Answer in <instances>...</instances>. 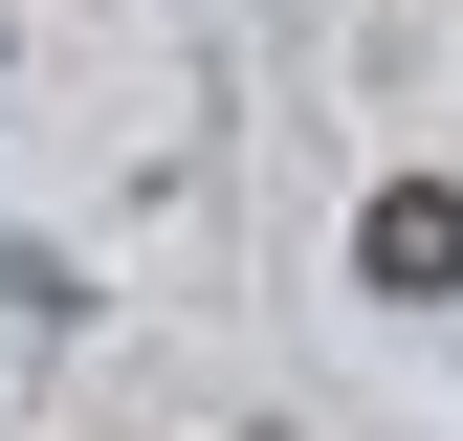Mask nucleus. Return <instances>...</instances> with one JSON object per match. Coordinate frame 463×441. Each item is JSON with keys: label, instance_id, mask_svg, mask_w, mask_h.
I'll return each mask as SVG.
<instances>
[{"label": "nucleus", "instance_id": "f257e3e1", "mask_svg": "<svg viewBox=\"0 0 463 441\" xmlns=\"http://www.w3.org/2000/svg\"><path fill=\"white\" fill-rule=\"evenodd\" d=\"M354 265H375L397 309H441V287H463V199H441V177H397V199L354 220Z\"/></svg>", "mask_w": 463, "mask_h": 441}]
</instances>
